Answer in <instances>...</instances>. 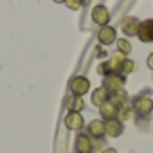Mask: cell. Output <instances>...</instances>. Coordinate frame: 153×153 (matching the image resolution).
I'll use <instances>...</instances> for the list:
<instances>
[{
	"label": "cell",
	"instance_id": "1",
	"mask_svg": "<svg viewBox=\"0 0 153 153\" xmlns=\"http://www.w3.org/2000/svg\"><path fill=\"white\" fill-rule=\"evenodd\" d=\"M68 88H70L72 96L83 97V94H87V92L90 90V81L85 78V76H76V78H72V79H70Z\"/></svg>",
	"mask_w": 153,
	"mask_h": 153
},
{
	"label": "cell",
	"instance_id": "2",
	"mask_svg": "<svg viewBox=\"0 0 153 153\" xmlns=\"http://www.w3.org/2000/svg\"><path fill=\"white\" fill-rule=\"evenodd\" d=\"M124 83H126V78H124L123 74H110V76H105V78H103V87L110 94L123 90Z\"/></svg>",
	"mask_w": 153,
	"mask_h": 153
},
{
	"label": "cell",
	"instance_id": "3",
	"mask_svg": "<svg viewBox=\"0 0 153 153\" xmlns=\"http://www.w3.org/2000/svg\"><path fill=\"white\" fill-rule=\"evenodd\" d=\"M133 110L137 112V115H140V117H148V115L153 112V99L148 97V96L137 97L135 103H133Z\"/></svg>",
	"mask_w": 153,
	"mask_h": 153
},
{
	"label": "cell",
	"instance_id": "4",
	"mask_svg": "<svg viewBox=\"0 0 153 153\" xmlns=\"http://www.w3.org/2000/svg\"><path fill=\"white\" fill-rule=\"evenodd\" d=\"M92 149H94L92 139L87 133H78V137H76V144H74V151L76 153H92Z\"/></svg>",
	"mask_w": 153,
	"mask_h": 153
},
{
	"label": "cell",
	"instance_id": "5",
	"mask_svg": "<svg viewBox=\"0 0 153 153\" xmlns=\"http://www.w3.org/2000/svg\"><path fill=\"white\" fill-rule=\"evenodd\" d=\"M137 36L144 43H153V20H144L139 24Z\"/></svg>",
	"mask_w": 153,
	"mask_h": 153
},
{
	"label": "cell",
	"instance_id": "6",
	"mask_svg": "<svg viewBox=\"0 0 153 153\" xmlns=\"http://www.w3.org/2000/svg\"><path fill=\"white\" fill-rule=\"evenodd\" d=\"M83 124H85V121H83V115H81V114L68 112V115L65 117V126H67L68 130L79 131V130H83Z\"/></svg>",
	"mask_w": 153,
	"mask_h": 153
},
{
	"label": "cell",
	"instance_id": "7",
	"mask_svg": "<svg viewBox=\"0 0 153 153\" xmlns=\"http://www.w3.org/2000/svg\"><path fill=\"white\" fill-rule=\"evenodd\" d=\"M92 20H94L97 25L105 27V25L108 24V20H110V11H108L105 6H96V7L92 9Z\"/></svg>",
	"mask_w": 153,
	"mask_h": 153
},
{
	"label": "cell",
	"instance_id": "8",
	"mask_svg": "<svg viewBox=\"0 0 153 153\" xmlns=\"http://www.w3.org/2000/svg\"><path fill=\"white\" fill-rule=\"evenodd\" d=\"M99 115L103 117L105 123H106V121H112V119H117V115H119V106H115L114 103L106 101L105 105L99 106Z\"/></svg>",
	"mask_w": 153,
	"mask_h": 153
},
{
	"label": "cell",
	"instance_id": "9",
	"mask_svg": "<svg viewBox=\"0 0 153 153\" xmlns=\"http://www.w3.org/2000/svg\"><path fill=\"white\" fill-rule=\"evenodd\" d=\"M139 20L135 16H126L123 22H121V29L126 36H137V31H139Z\"/></svg>",
	"mask_w": 153,
	"mask_h": 153
},
{
	"label": "cell",
	"instance_id": "10",
	"mask_svg": "<svg viewBox=\"0 0 153 153\" xmlns=\"http://www.w3.org/2000/svg\"><path fill=\"white\" fill-rule=\"evenodd\" d=\"M87 133L88 137H94V139H103L106 135V124L105 121H92L87 128Z\"/></svg>",
	"mask_w": 153,
	"mask_h": 153
},
{
	"label": "cell",
	"instance_id": "11",
	"mask_svg": "<svg viewBox=\"0 0 153 153\" xmlns=\"http://www.w3.org/2000/svg\"><path fill=\"white\" fill-rule=\"evenodd\" d=\"M97 40H99V43H103V45L114 43V42H115V29L110 27V25L101 27V29L97 31Z\"/></svg>",
	"mask_w": 153,
	"mask_h": 153
},
{
	"label": "cell",
	"instance_id": "12",
	"mask_svg": "<svg viewBox=\"0 0 153 153\" xmlns=\"http://www.w3.org/2000/svg\"><path fill=\"white\" fill-rule=\"evenodd\" d=\"M108 99H110V92H108L105 87H99V88H96V92L92 94V103H94L96 106H101V105H105Z\"/></svg>",
	"mask_w": 153,
	"mask_h": 153
},
{
	"label": "cell",
	"instance_id": "13",
	"mask_svg": "<svg viewBox=\"0 0 153 153\" xmlns=\"http://www.w3.org/2000/svg\"><path fill=\"white\" fill-rule=\"evenodd\" d=\"M106 135L108 137H119L123 133V123L119 119H112V121H106Z\"/></svg>",
	"mask_w": 153,
	"mask_h": 153
},
{
	"label": "cell",
	"instance_id": "14",
	"mask_svg": "<svg viewBox=\"0 0 153 153\" xmlns=\"http://www.w3.org/2000/svg\"><path fill=\"white\" fill-rule=\"evenodd\" d=\"M83 108H85V103H83L81 97H78V96H70V97H67V110H68V112L79 114Z\"/></svg>",
	"mask_w": 153,
	"mask_h": 153
},
{
	"label": "cell",
	"instance_id": "15",
	"mask_svg": "<svg viewBox=\"0 0 153 153\" xmlns=\"http://www.w3.org/2000/svg\"><path fill=\"white\" fill-rule=\"evenodd\" d=\"M110 103H114L115 106H124L126 105V101H128V96H126V92L124 90H119V92H114V94H110V99H108Z\"/></svg>",
	"mask_w": 153,
	"mask_h": 153
},
{
	"label": "cell",
	"instance_id": "16",
	"mask_svg": "<svg viewBox=\"0 0 153 153\" xmlns=\"http://www.w3.org/2000/svg\"><path fill=\"white\" fill-rule=\"evenodd\" d=\"M115 43H117V51H119V52H123L124 56L131 52V45H130V42H128V40L119 38V40H115Z\"/></svg>",
	"mask_w": 153,
	"mask_h": 153
},
{
	"label": "cell",
	"instance_id": "17",
	"mask_svg": "<svg viewBox=\"0 0 153 153\" xmlns=\"http://www.w3.org/2000/svg\"><path fill=\"white\" fill-rule=\"evenodd\" d=\"M65 4H67L68 9L76 11V9H81L83 6H87V4H88V0H67Z\"/></svg>",
	"mask_w": 153,
	"mask_h": 153
},
{
	"label": "cell",
	"instance_id": "18",
	"mask_svg": "<svg viewBox=\"0 0 153 153\" xmlns=\"http://www.w3.org/2000/svg\"><path fill=\"white\" fill-rule=\"evenodd\" d=\"M133 68H135V63L131 61V59H124V63H123V70H121V74L124 76V74H130V72H133Z\"/></svg>",
	"mask_w": 153,
	"mask_h": 153
},
{
	"label": "cell",
	"instance_id": "19",
	"mask_svg": "<svg viewBox=\"0 0 153 153\" xmlns=\"http://www.w3.org/2000/svg\"><path fill=\"white\" fill-rule=\"evenodd\" d=\"M117 117H119V121H121V123H123V121H126V119L130 117V106H126V105H124V106H121V108H119V115H117Z\"/></svg>",
	"mask_w": 153,
	"mask_h": 153
},
{
	"label": "cell",
	"instance_id": "20",
	"mask_svg": "<svg viewBox=\"0 0 153 153\" xmlns=\"http://www.w3.org/2000/svg\"><path fill=\"white\" fill-rule=\"evenodd\" d=\"M148 67H149V68L153 70V52H151V54L148 56Z\"/></svg>",
	"mask_w": 153,
	"mask_h": 153
},
{
	"label": "cell",
	"instance_id": "21",
	"mask_svg": "<svg viewBox=\"0 0 153 153\" xmlns=\"http://www.w3.org/2000/svg\"><path fill=\"white\" fill-rule=\"evenodd\" d=\"M103 153H117V151H115V149H114V148H108V149H105V151H103Z\"/></svg>",
	"mask_w": 153,
	"mask_h": 153
},
{
	"label": "cell",
	"instance_id": "22",
	"mask_svg": "<svg viewBox=\"0 0 153 153\" xmlns=\"http://www.w3.org/2000/svg\"><path fill=\"white\" fill-rule=\"evenodd\" d=\"M54 2H56V4H65L67 0H54Z\"/></svg>",
	"mask_w": 153,
	"mask_h": 153
}]
</instances>
